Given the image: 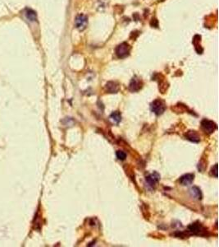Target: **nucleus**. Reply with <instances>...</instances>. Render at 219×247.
<instances>
[{
  "label": "nucleus",
  "instance_id": "nucleus-3",
  "mask_svg": "<svg viewBox=\"0 0 219 247\" xmlns=\"http://www.w3.org/2000/svg\"><path fill=\"white\" fill-rule=\"evenodd\" d=\"M201 127H202V128L205 133L209 134L213 133V132L217 128V124H215L213 121L207 120V119H204V120H202V122H201Z\"/></svg>",
  "mask_w": 219,
  "mask_h": 247
},
{
  "label": "nucleus",
  "instance_id": "nucleus-5",
  "mask_svg": "<svg viewBox=\"0 0 219 247\" xmlns=\"http://www.w3.org/2000/svg\"><path fill=\"white\" fill-rule=\"evenodd\" d=\"M75 23H76V27L79 31H84L87 27L88 17L84 14H79L76 17Z\"/></svg>",
  "mask_w": 219,
  "mask_h": 247
},
{
  "label": "nucleus",
  "instance_id": "nucleus-7",
  "mask_svg": "<svg viewBox=\"0 0 219 247\" xmlns=\"http://www.w3.org/2000/svg\"><path fill=\"white\" fill-rule=\"evenodd\" d=\"M141 82L138 78L134 77L129 84V90L131 92H138L141 88Z\"/></svg>",
  "mask_w": 219,
  "mask_h": 247
},
{
  "label": "nucleus",
  "instance_id": "nucleus-2",
  "mask_svg": "<svg viewBox=\"0 0 219 247\" xmlns=\"http://www.w3.org/2000/svg\"><path fill=\"white\" fill-rule=\"evenodd\" d=\"M130 51H131V46L126 42L121 43V44H120L116 48V55L120 59H123L127 57L129 55V54H130Z\"/></svg>",
  "mask_w": 219,
  "mask_h": 247
},
{
  "label": "nucleus",
  "instance_id": "nucleus-9",
  "mask_svg": "<svg viewBox=\"0 0 219 247\" xmlns=\"http://www.w3.org/2000/svg\"><path fill=\"white\" fill-rule=\"evenodd\" d=\"M185 137L188 140H190L191 142H199L200 141V136L199 135V134L197 133L196 131H194V130H191V131L187 132L185 134Z\"/></svg>",
  "mask_w": 219,
  "mask_h": 247
},
{
  "label": "nucleus",
  "instance_id": "nucleus-13",
  "mask_svg": "<svg viewBox=\"0 0 219 247\" xmlns=\"http://www.w3.org/2000/svg\"><path fill=\"white\" fill-rule=\"evenodd\" d=\"M110 119L112 120L114 123L116 124H119L121 120V113L119 111H114L110 115Z\"/></svg>",
  "mask_w": 219,
  "mask_h": 247
},
{
  "label": "nucleus",
  "instance_id": "nucleus-15",
  "mask_svg": "<svg viewBox=\"0 0 219 247\" xmlns=\"http://www.w3.org/2000/svg\"><path fill=\"white\" fill-rule=\"evenodd\" d=\"M211 171H212V175H213L214 177L217 178V164H216L213 168H212Z\"/></svg>",
  "mask_w": 219,
  "mask_h": 247
},
{
  "label": "nucleus",
  "instance_id": "nucleus-1",
  "mask_svg": "<svg viewBox=\"0 0 219 247\" xmlns=\"http://www.w3.org/2000/svg\"><path fill=\"white\" fill-rule=\"evenodd\" d=\"M165 110H166L165 102L160 99H156L151 104V110L157 115H160V114H163Z\"/></svg>",
  "mask_w": 219,
  "mask_h": 247
},
{
  "label": "nucleus",
  "instance_id": "nucleus-4",
  "mask_svg": "<svg viewBox=\"0 0 219 247\" xmlns=\"http://www.w3.org/2000/svg\"><path fill=\"white\" fill-rule=\"evenodd\" d=\"M160 180V175L158 172H153L149 174L148 176L145 178V182L148 185V186L151 189H154L155 186L157 185L158 182Z\"/></svg>",
  "mask_w": 219,
  "mask_h": 247
},
{
  "label": "nucleus",
  "instance_id": "nucleus-6",
  "mask_svg": "<svg viewBox=\"0 0 219 247\" xmlns=\"http://www.w3.org/2000/svg\"><path fill=\"white\" fill-rule=\"evenodd\" d=\"M194 177H195L194 174L188 173V174H185L184 175H182V176L180 178V180H179V181H180V183L182 185H189L193 182Z\"/></svg>",
  "mask_w": 219,
  "mask_h": 247
},
{
  "label": "nucleus",
  "instance_id": "nucleus-14",
  "mask_svg": "<svg viewBox=\"0 0 219 247\" xmlns=\"http://www.w3.org/2000/svg\"><path fill=\"white\" fill-rule=\"evenodd\" d=\"M117 157L118 158V160L124 161L126 159V157H127V154H126V152H124L123 151H117Z\"/></svg>",
  "mask_w": 219,
  "mask_h": 247
},
{
  "label": "nucleus",
  "instance_id": "nucleus-11",
  "mask_svg": "<svg viewBox=\"0 0 219 247\" xmlns=\"http://www.w3.org/2000/svg\"><path fill=\"white\" fill-rule=\"evenodd\" d=\"M190 194H191V197L195 198L196 199H202V192H201L200 189L197 186H193V187L190 189Z\"/></svg>",
  "mask_w": 219,
  "mask_h": 247
},
{
  "label": "nucleus",
  "instance_id": "nucleus-10",
  "mask_svg": "<svg viewBox=\"0 0 219 247\" xmlns=\"http://www.w3.org/2000/svg\"><path fill=\"white\" fill-rule=\"evenodd\" d=\"M106 90L110 93H116L119 91V86L115 82H108L106 84Z\"/></svg>",
  "mask_w": 219,
  "mask_h": 247
},
{
  "label": "nucleus",
  "instance_id": "nucleus-12",
  "mask_svg": "<svg viewBox=\"0 0 219 247\" xmlns=\"http://www.w3.org/2000/svg\"><path fill=\"white\" fill-rule=\"evenodd\" d=\"M26 17L30 21H35L37 20V14L34 10L30 8L26 9Z\"/></svg>",
  "mask_w": 219,
  "mask_h": 247
},
{
  "label": "nucleus",
  "instance_id": "nucleus-8",
  "mask_svg": "<svg viewBox=\"0 0 219 247\" xmlns=\"http://www.w3.org/2000/svg\"><path fill=\"white\" fill-rule=\"evenodd\" d=\"M188 230L193 234H199L201 231H203L204 228L199 223H194L188 227Z\"/></svg>",
  "mask_w": 219,
  "mask_h": 247
}]
</instances>
